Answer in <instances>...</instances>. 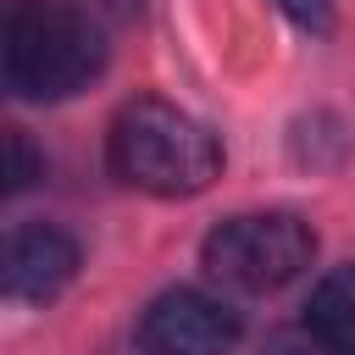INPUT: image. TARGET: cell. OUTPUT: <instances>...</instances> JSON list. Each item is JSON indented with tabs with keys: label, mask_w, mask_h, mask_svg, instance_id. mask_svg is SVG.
<instances>
[{
	"label": "cell",
	"mask_w": 355,
	"mask_h": 355,
	"mask_svg": "<svg viewBox=\"0 0 355 355\" xmlns=\"http://www.w3.org/2000/svg\"><path fill=\"white\" fill-rule=\"evenodd\" d=\"M105 67V33L78 0H6L0 78L22 100H67Z\"/></svg>",
	"instance_id": "obj_2"
},
{
	"label": "cell",
	"mask_w": 355,
	"mask_h": 355,
	"mask_svg": "<svg viewBox=\"0 0 355 355\" xmlns=\"http://www.w3.org/2000/svg\"><path fill=\"white\" fill-rule=\"evenodd\" d=\"M239 338H244L239 311L205 288H166L139 316L144 355H233Z\"/></svg>",
	"instance_id": "obj_4"
},
{
	"label": "cell",
	"mask_w": 355,
	"mask_h": 355,
	"mask_svg": "<svg viewBox=\"0 0 355 355\" xmlns=\"http://www.w3.org/2000/svg\"><path fill=\"white\" fill-rule=\"evenodd\" d=\"M316 255V233L294 216V211H250V216H227L205 233L200 261L216 283L244 288V294H272L283 283H294Z\"/></svg>",
	"instance_id": "obj_3"
},
{
	"label": "cell",
	"mask_w": 355,
	"mask_h": 355,
	"mask_svg": "<svg viewBox=\"0 0 355 355\" xmlns=\"http://www.w3.org/2000/svg\"><path fill=\"white\" fill-rule=\"evenodd\" d=\"M294 28H305V33H327L333 28V0H272Z\"/></svg>",
	"instance_id": "obj_8"
},
{
	"label": "cell",
	"mask_w": 355,
	"mask_h": 355,
	"mask_svg": "<svg viewBox=\"0 0 355 355\" xmlns=\"http://www.w3.org/2000/svg\"><path fill=\"white\" fill-rule=\"evenodd\" d=\"M94 6H100L105 17H139V6H144V0H94Z\"/></svg>",
	"instance_id": "obj_9"
},
{
	"label": "cell",
	"mask_w": 355,
	"mask_h": 355,
	"mask_svg": "<svg viewBox=\"0 0 355 355\" xmlns=\"http://www.w3.org/2000/svg\"><path fill=\"white\" fill-rule=\"evenodd\" d=\"M105 161L111 172L155 200H189L200 189H211V178L222 172V144L216 133L189 116L183 105L161 100V94H139L111 116L105 133Z\"/></svg>",
	"instance_id": "obj_1"
},
{
	"label": "cell",
	"mask_w": 355,
	"mask_h": 355,
	"mask_svg": "<svg viewBox=\"0 0 355 355\" xmlns=\"http://www.w3.org/2000/svg\"><path fill=\"white\" fill-rule=\"evenodd\" d=\"M78 277L72 233L50 222H22L0 233V300L11 305H50Z\"/></svg>",
	"instance_id": "obj_5"
},
{
	"label": "cell",
	"mask_w": 355,
	"mask_h": 355,
	"mask_svg": "<svg viewBox=\"0 0 355 355\" xmlns=\"http://www.w3.org/2000/svg\"><path fill=\"white\" fill-rule=\"evenodd\" d=\"M305 327H311L327 349L355 355V266H333V272L311 288Z\"/></svg>",
	"instance_id": "obj_6"
},
{
	"label": "cell",
	"mask_w": 355,
	"mask_h": 355,
	"mask_svg": "<svg viewBox=\"0 0 355 355\" xmlns=\"http://www.w3.org/2000/svg\"><path fill=\"white\" fill-rule=\"evenodd\" d=\"M33 178H39V150H33V139H28L22 128H6V122H0V200L22 194Z\"/></svg>",
	"instance_id": "obj_7"
}]
</instances>
